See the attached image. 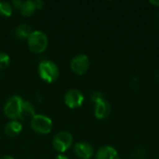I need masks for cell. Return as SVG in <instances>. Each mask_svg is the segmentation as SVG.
I'll return each mask as SVG.
<instances>
[{"mask_svg":"<svg viewBox=\"0 0 159 159\" xmlns=\"http://www.w3.org/2000/svg\"><path fill=\"white\" fill-rule=\"evenodd\" d=\"M32 32L33 31H32L31 26L27 24H20L13 31L14 35L20 40H27L28 36L31 34Z\"/></svg>","mask_w":159,"mask_h":159,"instance_id":"cell-14","label":"cell"},{"mask_svg":"<svg viewBox=\"0 0 159 159\" xmlns=\"http://www.w3.org/2000/svg\"><path fill=\"white\" fill-rule=\"evenodd\" d=\"M63 100H64V103L69 108L76 109L83 104L84 95L80 90L76 89H71L65 92Z\"/></svg>","mask_w":159,"mask_h":159,"instance_id":"cell-7","label":"cell"},{"mask_svg":"<svg viewBox=\"0 0 159 159\" xmlns=\"http://www.w3.org/2000/svg\"><path fill=\"white\" fill-rule=\"evenodd\" d=\"M31 128L32 129L40 135H47L52 130L53 123L52 120L44 115H35L31 119Z\"/></svg>","mask_w":159,"mask_h":159,"instance_id":"cell-4","label":"cell"},{"mask_svg":"<svg viewBox=\"0 0 159 159\" xmlns=\"http://www.w3.org/2000/svg\"><path fill=\"white\" fill-rule=\"evenodd\" d=\"M10 63L9 56L5 52H0V70H5Z\"/></svg>","mask_w":159,"mask_h":159,"instance_id":"cell-16","label":"cell"},{"mask_svg":"<svg viewBox=\"0 0 159 159\" xmlns=\"http://www.w3.org/2000/svg\"><path fill=\"white\" fill-rule=\"evenodd\" d=\"M89 59L85 54H78L75 56L70 62L71 70L77 75H82L87 73L89 68Z\"/></svg>","mask_w":159,"mask_h":159,"instance_id":"cell-6","label":"cell"},{"mask_svg":"<svg viewBox=\"0 0 159 159\" xmlns=\"http://www.w3.org/2000/svg\"><path fill=\"white\" fill-rule=\"evenodd\" d=\"M95 159H120V157L113 146L104 145L97 151Z\"/></svg>","mask_w":159,"mask_h":159,"instance_id":"cell-10","label":"cell"},{"mask_svg":"<svg viewBox=\"0 0 159 159\" xmlns=\"http://www.w3.org/2000/svg\"><path fill=\"white\" fill-rule=\"evenodd\" d=\"M13 13V7L11 3L0 1V15L3 17H10Z\"/></svg>","mask_w":159,"mask_h":159,"instance_id":"cell-15","label":"cell"},{"mask_svg":"<svg viewBox=\"0 0 159 159\" xmlns=\"http://www.w3.org/2000/svg\"><path fill=\"white\" fill-rule=\"evenodd\" d=\"M133 157L137 159H144L145 157V152L142 148H136L135 151L132 154Z\"/></svg>","mask_w":159,"mask_h":159,"instance_id":"cell-18","label":"cell"},{"mask_svg":"<svg viewBox=\"0 0 159 159\" xmlns=\"http://www.w3.org/2000/svg\"><path fill=\"white\" fill-rule=\"evenodd\" d=\"M35 2V5H36V8H42L43 6H44V2L43 1H40V0H37V1H34Z\"/></svg>","mask_w":159,"mask_h":159,"instance_id":"cell-20","label":"cell"},{"mask_svg":"<svg viewBox=\"0 0 159 159\" xmlns=\"http://www.w3.org/2000/svg\"><path fill=\"white\" fill-rule=\"evenodd\" d=\"M73 144V136L69 131L62 130L58 132L52 142L53 148L59 153L66 152Z\"/></svg>","mask_w":159,"mask_h":159,"instance_id":"cell-5","label":"cell"},{"mask_svg":"<svg viewBox=\"0 0 159 159\" xmlns=\"http://www.w3.org/2000/svg\"><path fill=\"white\" fill-rule=\"evenodd\" d=\"M74 152L80 159H91L94 154V149L91 144L87 142H79L75 144Z\"/></svg>","mask_w":159,"mask_h":159,"instance_id":"cell-8","label":"cell"},{"mask_svg":"<svg viewBox=\"0 0 159 159\" xmlns=\"http://www.w3.org/2000/svg\"><path fill=\"white\" fill-rule=\"evenodd\" d=\"M112 112L111 104L104 99L102 101H100L99 102L95 103L94 106V116L97 119L103 120L107 118Z\"/></svg>","mask_w":159,"mask_h":159,"instance_id":"cell-9","label":"cell"},{"mask_svg":"<svg viewBox=\"0 0 159 159\" xmlns=\"http://www.w3.org/2000/svg\"><path fill=\"white\" fill-rule=\"evenodd\" d=\"M26 41L29 49L35 54H40L44 52L48 45L47 34L41 31H33Z\"/></svg>","mask_w":159,"mask_h":159,"instance_id":"cell-1","label":"cell"},{"mask_svg":"<svg viewBox=\"0 0 159 159\" xmlns=\"http://www.w3.org/2000/svg\"><path fill=\"white\" fill-rule=\"evenodd\" d=\"M38 74L41 79L47 83L55 82L60 76V71L57 64L48 60H43L39 62Z\"/></svg>","mask_w":159,"mask_h":159,"instance_id":"cell-2","label":"cell"},{"mask_svg":"<svg viewBox=\"0 0 159 159\" xmlns=\"http://www.w3.org/2000/svg\"><path fill=\"white\" fill-rule=\"evenodd\" d=\"M36 5L34 1L27 0V1H22L19 11L23 17H31L34 14L36 10Z\"/></svg>","mask_w":159,"mask_h":159,"instance_id":"cell-12","label":"cell"},{"mask_svg":"<svg viewBox=\"0 0 159 159\" xmlns=\"http://www.w3.org/2000/svg\"><path fill=\"white\" fill-rule=\"evenodd\" d=\"M22 102H23V100L18 95H13L9 97L4 105L5 116L11 120L20 119Z\"/></svg>","mask_w":159,"mask_h":159,"instance_id":"cell-3","label":"cell"},{"mask_svg":"<svg viewBox=\"0 0 159 159\" xmlns=\"http://www.w3.org/2000/svg\"><path fill=\"white\" fill-rule=\"evenodd\" d=\"M35 116V109L34 105L27 101H23L22 106H21V111L20 115V120H26V119H32Z\"/></svg>","mask_w":159,"mask_h":159,"instance_id":"cell-13","label":"cell"},{"mask_svg":"<svg viewBox=\"0 0 159 159\" xmlns=\"http://www.w3.org/2000/svg\"><path fill=\"white\" fill-rule=\"evenodd\" d=\"M104 100V95L102 92L99 91V90H96V91H93L91 93V101L94 102V103H97L99 102L100 101H102Z\"/></svg>","mask_w":159,"mask_h":159,"instance_id":"cell-17","label":"cell"},{"mask_svg":"<svg viewBox=\"0 0 159 159\" xmlns=\"http://www.w3.org/2000/svg\"><path fill=\"white\" fill-rule=\"evenodd\" d=\"M21 3H22V1H20V0H15V1H13V2L11 3V6H12L13 8L19 10V8H20V5H21Z\"/></svg>","mask_w":159,"mask_h":159,"instance_id":"cell-19","label":"cell"},{"mask_svg":"<svg viewBox=\"0 0 159 159\" xmlns=\"http://www.w3.org/2000/svg\"><path fill=\"white\" fill-rule=\"evenodd\" d=\"M150 4H152L153 6H156V7H159V0H152V1H150Z\"/></svg>","mask_w":159,"mask_h":159,"instance_id":"cell-21","label":"cell"},{"mask_svg":"<svg viewBox=\"0 0 159 159\" xmlns=\"http://www.w3.org/2000/svg\"><path fill=\"white\" fill-rule=\"evenodd\" d=\"M55 159H69L66 156H64V155H58L57 157H56V158Z\"/></svg>","mask_w":159,"mask_h":159,"instance_id":"cell-22","label":"cell"},{"mask_svg":"<svg viewBox=\"0 0 159 159\" xmlns=\"http://www.w3.org/2000/svg\"><path fill=\"white\" fill-rule=\"evenodd\" d=\"M0 159H14L11 156H7V155H6V156H3Z\"/></svg>","mask_w":159,"mask_h":159,"instance_id":"cell-23","label":"cell"},{"mask_svg":"<svg viewBox=\"0 0 159 159\" xmlns=\"http://www.w3.org/2000/svg\"><path fill=\"white\" fill-rule=\"evenodd\" d=\"M22 130V125L18 120H10L5 126V134L7 137H15Z\"/></svg>","mask_w":159,"mask_h":159,"instance_id":"cell-11","label":"cell"}]
</instances>
